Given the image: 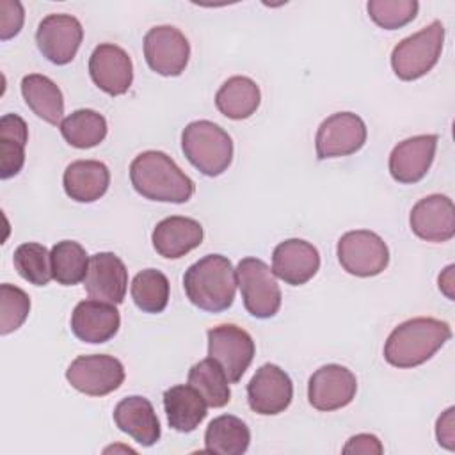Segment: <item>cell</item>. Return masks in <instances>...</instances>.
I'll return each instance as SVG.
<instances>
[{
	"label": "cell",
	"mask_w": 455,
	"mask_h": 455,
	"mask_svg": "<svg viewBox=\"0 0 455 455\" xmlns=\"http://www.w3.org/2000/svg\"><path fill=\"white\" fill-rule=\"evenodd\" d=\"M130 181L137 194L158 203H187L196 190L194 181L164 151H142L130 164Z\"/></svg>",
	"instance_id": "6da1fadb"
},
{
	"label": "cell",
	"mask_w": 455,
	"mask_h": 455,
	"mask_svg": "<svg viewBox=\"0 0 455 455\" xmlns=\"http://www.w3.org/2000/svg\"><path fill=\"white\" fill-rule=\"evenodd\" d=\"M451 338L446 322L418 316L396 325L384 343V359L395 368H414L427 363Z\"/></svg>",
	"instance_id": "7a4b0ae2"
},
{
	"label": "cell",
	"mask_w": 455,
	"mask_h": 455,
	"mask_svg": "<svg viewBox=\"0 0 455 455\" xmlns=\"http://www.w3.org/2000/svg\"><path fill=\"white\" fill-rule=\"evenodd\" d=\"M236 284V268L222 254H206L192 263L183 275L188 300L208 313H220L231 307Z\"/></svg>",
	"instance_id": "3957f363"
},
{
	"label": "cell",
	"mask_w": 455,
	"mask_h": 455,
	"mask_svg": "<svg viewBox=\"0 0 455 455\" xmlns=\"http://www.w3.org/2000/svg\"><path fill=\"white\" fill-rule=\"evenodd\" d=\"M181 149L187 160L204 176L222 174L233 160V140L219 124L199 119L181 132Z\"/></svg>",
	"instance_id": "277c9868"
},
{
	"label": "cell",
	"mask_w": 455,
	"mask_h": 455,
	"mask_svg": "<svg viewBox=\"0 0 455 455\" xmlns=\"http://www.w3.org/2000/svg\"><path fill=\"white\" fill-rule=\"evenodd\" d=\"M444 43V25L434 20L419 32L402 39L391 52V68L400 80L425 76L439 60Z\"/></svg>",
	"instance_id": "5b68a950"
},
{
	"label": "cell",
	"mask_w": 455,
	"mask_h": 455,
	"mask_svg": "<svg viewBox=\"0 0 455 455\" xmlns=\"http://www.w3.org/2000/svg\"><path fill=\"white\" fill-rule=\"evenodd\" d=\"M236 281L247 313L254 318H272L281 307V288L275 274L259 258H243L236 267Z\"/></svg>",
	"instance_id": "8992f818"
},
{
	"label": "cell",
	"mask_w": 455,
	"mask_h": 455,
	"mask_svg": "<svg viewBox=\"0 0 455 455\" xmlns=\"http://www.w3.org/2000/svg\"><path fill=\"white\" fill-rule=\"evenodd\" d=\"M338 261L345 272L355 277H373L386 270L389 249L373 231L354 229L341 235L336 245Z\"/></svg>",
	"instance_id": "52a82bcc"
},
{
	"label": "cell",
	"mask_w": 455,
	"mask_h": 455,
	"mask_svg": "<svg viewBox=\"0 0 455 455\" xmlns=\"http://www.w3.org/2000/svg\"><path fill=\"white\" fill-rule=\"evenodd\" d=\"M208 357L217 361L228 380L236 384L254 359V341L247 331L235 323H222L206 332Z\"/></svg>",
	"instance_id": "ba28073f"
},
{
	"label": "cell",
	"mask_w": 455,
	"mask_h": 455,
	"mask_svg": "<svg viewBox=\"0 0 455 455\" xmlns=\"http://www.w3.org/2000/svg\"><path fill=\"white\" fill-rule=\"evenodd\" d=\"M66 379L76 391L87 396H105L123 384L124 368L114 355H78L68 366Z\"/></svg>",
	"instance_id": "9c48e42d"
},
{
	"label": "cell",
	"mask_w": 455,
	"mask_h": 455,
	"mask_svg": "<svg viewBox=\"0 0 455 455\" xmlns=\"http://www.w3.org/2000/svg\"><path fill=\"white\" fill-rule=\"evenodd\" d=\"M366 124L354 112H336L323 119L316 130L315 148L318 160L348 156L366 142Z\"/></svg>",
	"instance_id": "30bf717a"
},
{
	"label": "cell",
	"mask_w": 455,
	"mask_h": 455,
	"mask_svg": "<svg viewBox=\"0 0 455 455\" xmlns=\"http://www.w3.org/2000/svg\"><path fill=\"white\" fill-rule=\"evenodd\" d=\"M144 57L151 71L162 76H180L190 59L185 34L172 25H158L144 36Z\"/></svg>",
	"instance_id": "8fae6325"
},
{
	"label": "cell",
	"mask_w": 455,
	"mask_h": 455,
	"mask_svg": "<svg viewBox=\"0 0 455 455\" xmlns=\"http://www.w3.org/2000/svg\"><path fill=\"white\" fill-rule=\"evenodd\" d=\"M84 39L82 23L71 14H48L36 30V43L43 57L52 64H69Z\"/></svg>",
	"instance_id": "7c38bea8"
},
{
	"label": "cell",
	"mask_w": 455,
	"mask_h": 455,
	"mask_svg": "<svg viewBox=\"0 0 455 455\" xmlns=\"http://www.w3.org/2000/svg\"><path fill=\"white\" fill-rule=\"evenodd\" d=\"M291 398V379L283 368L272 363L259 366L247 384L249 407L261 416H275L286 411Z\"/></svg>",
	"instance_id": "4fadbf2b"
},
{
	"label": "cell",
	"mask_w": 455,
	"mask_h": 455,
	"mask_svg": "<svg viewBox=\"0 0 455 455\" xmlns=\"http://www.w3.org/2000/svg\"><path fill=\"white\" fill-rule=\"evenodd\" d=\"M357 393L355 375L341 364L320 366L307 382V400L316 411L331 412L347 407Z\"/></svg>",
	"instance_id": "5bb4252c"
},
{
	"label": "cell",
	"mask_w": 455,
	"mask_h": 455,
	"mask_svg": "<svg viewBox=\"0 0 455 455\" xmlns=\"http://www.w3.org/2000/svg\"><path fill=\"white\" fill-rule=\"evenodd\" d=\"M89 75L98 89L108 96H121L133 82V64L121 46L101 43L89 57Z\"/></svg>",
	"instance_id": "9a60e30c"
},
{
	"label": "cell",
	"mask_w": 455,
	"mask_h": 455,
	"mask_svg": "<svg viewBox=\"0 0 455 455\" xmlns=\"http://www.w3.org/2000/svg\"><path fill=\"white\" fill-rule=\"evenodd\" d=\"M412 233L434 243L448 242L455 236V206L444 194H430L419 199L409 215Z\"/></svg>",
	"instance_id": "2e32d148"
},
{
	"label": "cell",
	"mask_w": 455,
	"mask_h": 455,
	"mask_svg": "<svg viewBox=\"0 0 455 455\" xmlns=\"http://www.w3.org/2000/svg\"><path fill=\"white\" fill-rule=\"evenodd\" d=\"M439 137L414 135L398 142L389 155V172L395 181L411 185L423 180L434 162Z\"/></svg>",
	"instance_id": "e0dca14e"
},
{
	"label": "cell",
	"mask_w": 455,
	"mask_h": 455,
	"mask_svg": "<svg viewBox=\"0 0 455 455\" xmlns=\"http://www.w3.org/2000/svg\"><path fill=\"white\" fill-rule=\"evenodd\" d=\"M91 299L121 304L128 288V270L123 259L114 252H96L89 258V268L84 279Z\"/></svg>",
	"instance_id": "ac0fdd59"
},
{
	"label": "cell",
	"mask_w": 455,
	"mask_h": 455,
	"mask_svg": "<svg viewBox=\"0 0 455 455\" xmlns=\"http://www.w3.org/2000/svg\"><path fill=\"white\" fill-rule=\"evenodd\" d=\"M318 268V249L302 238H288L277 243L272 252V272L286 284H306L315 277Z\"/></svg>",
	"instance_id": "d6986e66"
},
{
	"label": "cell",
	"mask_w": 455,
	"mask_h": 455,
	"mask_svg": "<svg viewBox=\"0 0 455 455\" xmlns=\"http://www.w3.org/2000/svg\"><path fill=\"white\" fill-rule=\"evenodd\" d=\"M119 327V311L108 302L85 299L71 313V331L84 343H105L117 334Z\"/></svg>",
	"instance_id": "ffe728a7"
},
{
	"label": "cell",
	"mask_w": 455,
	"mask_h": 455,
	"mask_svg": "<svg viewBox=\"0 0 455 455\" xmlns=\"http://www.w3.org/2000/svg\"><path fill=\"white\" fill-rule=\"evenodd\" d=\"M203 226L190 217L171 215L162 219L151 235L155 251L167 259H178L199 247L203 242Z\"/></svg>",
	"instance_id": "44dd1931"
},
{
	"label": "cell",
	"mask_w": 455,
	"mask_h": 455,
	"mask_svg": "<svg viewBox=\"0 0 455 455\" xmlns=\"http://www.w3.org/2000/svg\"><path fill=\"white\" fill-rule=\"evenodd\" d=\"M116 427L142 446H153L162 435L153 403L139 395L123 398L114 409Z\"/></svg>",
	"instance_id": "7402d4cb"
},
{
	"label": "cell",
	"mask_w": 455,
	"mask_h": 455,
	"mask_svg": "<svg viewBox=\"0 0 455 455\" xmlns=\"http://www.w3.org/2000/svg\"><path fill=\"white\" fill-rule=\"evenodd\" d=\"M62 185L73 201L92 203L108 190L110 171L98 160H76L66 167Z\"/></svg>",
	"instance_id": "603a6c76"
},
{
	"label": "cell",
	"mask_w": 455,
	"mask_h": 455,
	"mask_svg": "<svg viewBox=\"0 0 455 455\" xmlns=\"http://www.w3.org/2000/svg\"><path fill=\"white\" fill-rule=\"evenodd\" d=\"M164 409L171 428L188 434L208 414L206 400L190 384H178L164 391Z\"/></svg>",
	"instance_id": "cb8c5ba5"
},
{
	"label": "cell",
	"mask_w": 455,
	"mask_h": 455,
	"mask_svg": "<svg viewBox=\"0 0 455 455\" xmlns=\"http://www.w3.org/2000/svg\"><path fill=\"white\" fill-rule=\"evenodd\" d=\"M21 96L27 107L43 121L60 124L64 114V98L59 85L39 73L25 75L21 78Z\"/></svg>",
	"instance_id": "d4e9b609"
},
{
	"label": "cell",
	"mask_w": 455,
	"mask_h": 455,
	"mask_svg": "<svg viewBox=\"0 0 455 455\" xmlns=\"http://www.w3.org/2000/svg\"><path fill=\"white\" fill-rule=\"evenodd\" d=\"M259 101V87L252 78L242 75L228 78L215 94V107L222 116L233 121L251 117L258 110Z\"/></svg>",
	"instance_id": "484cf974"
},
{
	"label": "cell",
	"mask_w": 455,
	"mask_h": 455,
	"mask_svg": "<svg viewBox=\"0 0 455 455\" xmlns=\"http://www.w3.org/2000/svg\"><path fill=\"white\" fill-rule=\"evenodd\" d=\"M251 443V430L238 416L222 414L210 421L204 432V451L219 455H242Z\"/></svg>",
	"instance_id": "4316f807"
},
{
	"label": "cell",
	"mask_w": 455,
	"mask_h": 455,
	"mask_svg": "<svg viewBox=\"0 0 455 455\" xmlns=\"http://www.w3.org/2000/svg\"><path fill=\"white\" fill-rule=\"evenodd\" d=\"M28 128L18 114H4L0 119V178L16 176L25 164Z\"/></svg>",
	"instance_id": "83f0119b"
},
{
	"label": "cell",
	"mask_w": 455,
	"mask_h": 455,
	"mask_svg": "<svg viewBox=\"0 0 455 455\" xmlns=\"http://www.w3.org/2000/svg\"><path fill=\"white\" fill-rule=\"evenodd\" d=\"M64 140L78 149H89L101 144L107 137V119L92 108H78L59 124Z\"/></svg>",
	"instance_id": "f1b7e54d"
},
{
	"label": "cell",
	"mask_w": 455,
	"mask_h": 455,
	"mask_svg": "<svg viewBox=\"0 0 455 455\" xmlns=\"http://www.w3.org/2000/svg\"><path fill=\"white\" fill-rule=\"evenodd\" d=\"M188 384L196 391H199V395L206 400L208 407L219 409L228 405L231 400L229 380L220 364L212 357L196 363L188 370Z\"/></svg>",
	"instance_id": "f546056e"
},
{
	"label": "cell",
	"mask_w": 455,
	"mask_h": 455,
	"mask_svg": "<svg viewBox=\"0 0 455 455\" xmlns=\"http://www.w3.org/2000/svg\"><path fill=\"white\" fill-rule=\"evenodd\" d=\"M52 275L62 286H73L85 279L89 258L85 249L75 240H60L52 251Z\"/></svg>",
	"instance_id": "4dcf8cb0"
},
{
	"label": "cell",
	"mask_w": 455,
	"mask_h": 455,
	"mask_svg": "<svg viewBox=\"0 0 455 455\" xmlns=\"http://www.w3.org/2000/svg\"><path fill=\"white\" fill-rule=\"evenodd\" d=\"M132 299L142 313L156 315L167 307L169 279L156 268L140 270L132 281Z\"/></svg>",
	"instance_id": "1f68e13d"
},
{
	"label": "cell",
	"mask_w": 455,
	"mask_h": 455,
	"mask_svg": "<svg viewBox=\"0 0 455 455\" xmlns=\"http://www.w3.org/2000/svg\"><path fill=\"white\" fill-rule=\"evenodd\" d=\"M12 261L18 274L30 284L46 286L50 279H53L50 251L37 242H25L18 245Z\"/></svg>",
	"instance_id": "d6a6232c"
},
{
	"label": "cell",
	"mask_w": 455,
	"mask_h": 455,
	"mask_svg": "<svg viewBox=\"0 0 455 455\" xmlns=\"http://www.w3.org/2000/svg\"><path fill=\"white\" fill-rule=\"evenodd\" d=\"M366 9L380 28L396 30L416 18L419 4L416 0H370Z\"/></svg>",
	"instance_id": "836d02e7"
},
{
	"label": "cell",
	"mask_w": 455,
	"mask_h": 455,
	"mask_svg": "<svg viewBox=\"0 0 455 455\" xmlns=\"http://www.w3.org/2000/svg\"><path fill=\"white\" fill-rule=\"evenodd\" d=\"M30 313V297L25 290L4 283L0 284V334L5 336L23 325Z\"/></svg>",
	"instance_id": "e575fe53"
},
{
	"label": "cell",
	"mask_w": 455,
	"mask_h": 455,
	"mask_svg": "<svg viewBox=\"0 0 455 455\" xmlns=\"http://www.w3.org/2000/svg\"><path fill=\"white\" fill-rule=\"evenodd\" d=\"M25 20L23 5L18 0H0V39L7 41L14 37Z\"/></svg>",
	"instance_id": "d590c367"
},
{
	"label": "cell",
	"mask_w": 455,
	"mask_h": 455,
	"mask_svg": "<svg viewBox=\"0 0 455 455\" xmlns=\"http://www.w3.org/2000/svg\"><path fill=\"white\" fill-rule=\"evenodd\" d=\"M384 451L379 437L373 434H357L347 441L343 446V453H377L380 455Z\"/></svg>",
	"instance_id": "8d00e7d4"
},
{
	"label": "cell",
	"mask_w": 455,
	"mask_h": 455,
	"mask_svg": "<svg viewBox=\"0 0 455 455\" xmlns=\"http://www.w3.org/2000/svg\"><path fill=\"white\" fill-rule=\"evenodd\" d=\"M453 412L455 409L450 407L443 412V416H439L437 419V427H435V435H437V443L448 450H453V441H455V421H453Z\"/></svg>",
	"instance_id": "74e56055"
},
{
	"label": "cell",
	"mask_w": 455,
	"mask_h": 455,
	"mask_svg": "<svg viewBox=\"0 0 455 455\" xmlns=\"http://www.w3.org/2000/svg\"><path fill=\"white\" fill-rule=\"evenodd\" d=\"M453 268H455L453 265H448L444 268V272L439 275V290H443V293L451 300H453V291H451V288H453Z\"/></svg>",
	"instance_id": "f35d334b"
}]
</instances>
